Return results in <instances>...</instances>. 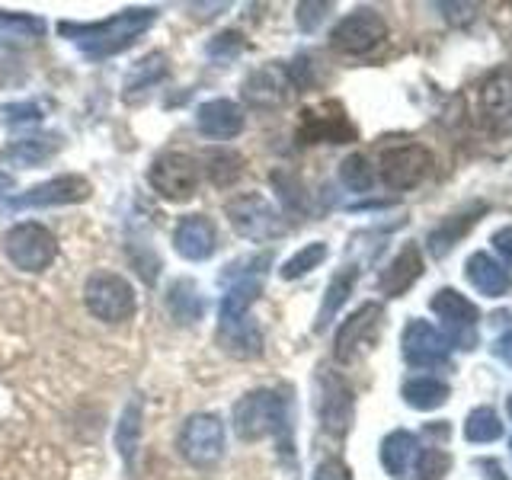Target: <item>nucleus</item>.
I'll return each instance as SVG.
<instances>
[{"instance_id":"obj_23","label":"nucleus","mask_w":512,"mask_h":480,"mask_svg":"<svg viewBox=\"0 0 512 480\" xmlns=\"http://www.w3.org/2000/svg\"><path fill=\"white\" fill-rule=\"evenodd\" d=\"M464 276L477 288L480 295L487 298H503L509 292V272L503 269V263H496L490 253H471L468 266H464Z\"/></svg>"},{"instance_id":"obj_3","label":"nucleus","mask_w":512,"mask_h":480,"mask_svg":"<svg viewBox=\"0 0 512 480\" xmlns=\"http://www.w3.org/2000/svg\"><path fill=\"white\" fill-rule=\"evenodd\" d=\"M4 253L7 260L23 269V272H42L55 263L58 256V240L55 234L39 221H23L13 224V228L4 234Z\"/></svg>"},{"instance_id":"obj_18","label":"nucleus","mask_w":512,"mask_h":480,"mask_svg":"<svg viewBox=\"0 0 512 480\" xmlns=\"http://www.w3.org/2000/svg\"><path fill=\"white\" fill-rule=\"evenodd\" d=\"M196 125L205 138H215V141H231L244 132V109L231 100H208L196 109Z\"/></svg>"},{"instance_id":"obj_38","label":"nucleus","mask_w":512,"mask_h":480,"mask_svg":"<svg viewBox=\"0 0 512 480\" xmlns=\"http://www.w3.org/2000/svg\"><path fill=\"white\" fill-rule=\"evenodd\" d=\"M272 183H276V189H279V199H282L288 208H292V212H298V208L304 205L301 186H298L288 173H276V176H272Z\"/></svg>"},{"instance_id":"obj_15","label":"nucleus","mask_w":512,"mask_h":480,"mask_svg":"<svg viewBox=\"0 0 512 480\" xmlns=\"http://www.w3.org/2000/svg\"><path fill=\"white\" fill-rule=\"evenodd\" d=\"M381 304H375V301H368V304H362V308L356 311V314H349L346 320H343V327H340V333H336V359L340 362H352L359 356V352H365L368 346L375 343V336H378V327H381Z\"/></svg>"},{"instance_id":"obj_32","label":"nucleus","mask_w":512,"mask_h":480,"mask_svg":"<svg viewBox=\"0 0 512 480\" xmlns=\"http://www.w3.org/2000/svg\"><path fill=\"white\" fill-rule=\"evenodd\" d=\"M464 436L468 442H477V445H487V442H496L503 436V423L500 416H496L490 407H477L468 413V423H464Z\"/></svg>"},{"instance_id":"obj_46","label":"nucleus","mask_w":512,"mask_h":480,"mask_svg":"<svg viewBox=\"0 0 512 480\" xmlns=\"http://www.w3.org/2000/svg\"><path fill=\"white\" fill-rule=\"evenodd\" d=\"M506 410H509V416H512V394H509V400H506Z\"/></svg>"},{"instance_id":"obj_19","label":"nucleus","mask_w":512,"mask_h":480,"mask_svg":"<svg viewBox=\"0 0 512 480\" xmlns=\"http://www.w3.org/2000/svg\"><path fill=\"white\" fill-rule=\"evenodd\" d=\"M288 90H292V80H288L285 68H276V64L253 71L244 80V100L250 106H256V109H276V106H282L288 100Z\"/></svg>"},{"instance_id":"obj_8","label":"nucleus","mask_w":512,"mask_h":480,"mask_svg":"<svg viewBox=\"0 0 512 480\" xmlns=\"http://www.w3.org/2000/svg\"><path fill=\"white\" fill-rule=\"evenodd\" d=\"M148 183L154 186L157 196L170 202H186L199 189V160L183 151L160 154L148 170Z\"/></svg>"},{"instance_id":"obj_34","label":"nucleus","mask_w":512,"mask_h":480,"mask_svg":"<svg viewBox=\"0 0 512 480\" xmlns=\"http://www.w3.org/2000/svg\"><path fill=\"white\" fill-rule=\"evenodd\" d=\"M327 244L324 240H314V244H308V247H301L292 260H288L285 266H282V279H298V276H308L311 269H317L320 263L327 260Z\"/></svg>"},{"instance_id":"obj_10","label":"nucleus","mask_w":512,"mask_h":480,"mask_svg":"<svg viewBox=\"0 0 512 480\" xmlns=\"http://www.w3.org/2000/svg\"><path fill=\"white\" fill-rule=\"evenodd\" d=\"M93 186L84 176L68 173V176H55V180L32 186L29 192L20 196H10L7 202H0V212H23V208H48V205H74L90 199Z\"/></svg>"},{"instance_id":"obj_2","label":"nucleus","mask_w":512,"mask_h":480,"mask_svg":"<svg viewBox=\"0 0 512 480\" xmlns=\"http://www.w3.org/2000/svg\"><path fill=\"white\" fill-rule=\"evenodd\" d=\"M292 416H288V397H282L279 391H250L234 404V432L237 439L244 442H256L266 436H279L282 452H288V432H292Z\"/></svg>"},{"instance_id":"obj_4","label":"nucleus","mask_w":512,"mask_h":480,"mask_svg":"<svg viewBox=\"0 0 512 480\" xmlns=\"http://www.w3.org/2000/svg\"><path fill=\"white\" fill-rule=\"evenodd\" d=\"M87 311L103 324H122L135 314V288L119 272H93L84 285Z\"/></svg>"},{"instance_id":"obj_31","label":"nucleus","mask_w":512,"mask_h":480,"mask_svg":"<svg viewBox=\"0 0 512 480\" xmlns=\"http://www.w3.org/2000/svg\"><path fill=\"white\" fill-rule=\"evenodd\" d=\"M244 176V157L234 151H212L208 154V180L218 189L234 186Z\"/></svg>"},{"instance_id":"obj_9","label":"nucleus","mask_w":512,"mask_h":480,"mask_svg":"<svg viewBox=\"0 0 512 480\" xmlns=\"http://www.w3.org/2000/svg\"><path fill=\"white\" fill-rule=\"evenodd\" d=\"M384 39H388V23L381 20V13L368 7L343 16L330 32V45L343 55H368Z\"/></svg>"},{"instance_id":"obj_25","label":"nucleus","mask_w":512,"mask_h":480,"mask_svg":"<svg viewBox=\"0 0 512 480\" xmlns=\"http://www.w3.org/2000/svg\"><path fill=\"white\" fill-rule=\"evenodd\" d=\"M416 455H420V442H416V436L407 429H394L391 436L381 442V464L391 477H404L416 464Z\"/></svg>"},{"instance_id":"obj_20","label":"nucleus","mask_w":512,"mask_h":480,"mask_svg":"<svg viewBox=\"0 0 512 480\" xmlns=\"http://www.w3.org/2000/svg\"><path fill=\"white\" fill-rule=\"evenodd\" d=\"M484 212H487V205H484V202H471L468 208H464V212H455V215L442 218V221L436 224V228L429 231V237H426L429 253L436 256V260H442L445 253H452V247L474 228L477 218L484 215Z\"/></svg>"},{"instance_id":"obj_33","label":"nucleus","mask_w":512,"mask_h":480,"mask_svg":"<svg viewBox=\"0 0 512 480\" xmlns=\"http://www.w3.org/2000/svg\"><path fill=\"white\" fill-rule=\"evenodd\" d=\"M164 77H167V55H164V52H151L148 58L135 64V71H132V74H128L125 90H128V93L148 90V87L160 84Z\"/></svg>"},{"instance_id":"obj_7","label":"nucleus","mask_w":512,"mask_h":480,"mask_svg":"<svg viewBox=\"0 0 512 480\" xmlns=\"http://www.w3.org/2000/svg\"><path fill=\"white\" fill-rule=\"evenodd\" d=\"M224 212H228L231 228L240 237L256 240V244H266V240H276L285 234V221L260 192H244V196L231 199Z\"/></svg>"},{"instance_id":"obj_1","label":"nucleus","mask_w":512,"mask_h":480,"mask_svg":"<svg viewBox=\"0 0 512 480\" xmlns=\"http://www.w3.org/2000/svg\"><path fill=\"white\" fill-rule=\"evenodd\" d=\"M154 20V7H132L100 23H58V32L64 39H71L87 58H112L125 52L128 45H135V39L141 32H148Z\"/></svg>"},{"instance_id":"obj_13","label":"nucleus","mask_w":512,"mask_h":480,"mask_svg":"<svg viewBox=\"0 0 512 480\" xmlns=\"http://www.w3.org/2000/svg\"><path fill=\"white\" fill-rule=\"evenodd\" d=\"M432 170V154L423 144H400L381 154V180L391 189L420 186Z\"/></svg>"},{"instance_id":"obj_21","label":"nucleus","mask_w":512,"mask_h":480,"mask_svg":"<svg viewBox=\"0 0 512 480\" xmlns=\"http://www.w3.org/2000/svg\"><path fill=\"white\" fill-rule=\"evenodd\" d=\"M218 343L224 352L234 359H256L263 352V333L253 324V317H234V320H221L218 324Z\"/></svg>"},{"instance_id":"obj_36","label":"nucleus","mask_w":512,"mask_h":480,"mask_svg":"<svg viewBox=\"0 0 512 480\" xmlns=\"http://www.w3.org/2000/svg\"><path fill=\"white\" fill-rule=\"evenodd\" d=\"M416 477L420 480H442L452 468V458L442 448H420V455H416Z\"/></svg>"},{"instance_id":"obj_41","label":"nucleus","mask_w":512,"mask_h":480,"mask_svg":"<svg viewBox=\"0 0 512 480\" xmlns=\"http://www.w3.org/2000/svg\"><path fill=\"white\" fill-rule=\"evenodd\" d=\"M490 352H493V356L500 359V362H506V365L512 368V330H506V333L496 336L493 346H490Z\"/></svg>"},{"instance_id":"obj_26","label":"nucleus","mask_w":512,"mask_h":480,"mask_svg":"<svg viewBox=\"0 0 512 480\" xmlns=\"http://www.w3.org/2000/svg\"><path fill=\"white\" fill-rule=\"evenodd\" d=\"M356 279H359V269L356 266H346L343 272H336L327 285V295H324V304H320L317 311V320H314V330H327L330 320L340 314V308L346 304V298L352 295V288H356Z\"/></svg>"},{"instance_id":"obj_11","label":"nucleus","mask_w":512,"mask_h":480,"mask_svg":"<svg viewBox=\"0 0 512 480\" xmlns=\"http://www.w3.org/2000/svg\"><path fill=\"white\" fill-rule=\"evenodd\" d=\"M317 413H320V426L336 439H343L352 429L356 397H352V388L336 372H324L317 378Z\"/></svg>"},{"instance_id":"obj_44","label":"nucleus","mask_w":512,"mask_h":480,"mask_svg":"<svg viewBox=\"0 0 512 480\" xmlns=\"http://www.w3.org/2000/svg\"><path fill=\"white\" fill-rule=\"evenodd\" d=\"M480 468L490 471V480H503V468L496 461H480Z\"/></svg>"},{"instance_id":"obj_39","label":"nucleus","mask_w":512,"mask_h":480,"mask_svg":"<svg viewBox=\"0 0 512 480\" xmlns=\"http://www.w3.org/2000/svg\"><path fill=\"white\" fill-rule=\"evenodd\" d=\"M327 10H330V4H298V26L304 29V32H314L317 26H320V20L327 16Z\"/></svg>"},{"instance_id":"obj_24","label":"nucleus","mask_w":512,"mask_h":480,"mask_svg":"<svg viewBox=\"0 0 512 480\" xmlns=\"http://www.w3.org/2000/svg\"><path fill=\"white\" fill-rule=\"evenodd\" d=\"M64 138L58 132H45V135H26V138H16L4 148V160L13 167H36L42 160L55 157L61 151Z\"/></svg>"},{"instance_id":"obj_12","label":"nucleus","mask_w":512,"mask_h":480,"mask_svg":"<svg viewBox=\"0 0 512 480\" xmlns=\"http://www.w3.org/2000/svg\"><path fill=\"white\" fill-rule=\"evenodd\" d=\"M298 141L301 144H346V141H356V125L349 122L346 109L340 103H317L308 106L301 112V122H298Z\"/></svg>"},{"instance_id":"obj_37","label":"nucleus","mask_w":512,"mask_h":480,"mask_svg":"<svg viewBox=\"0 0 512 480\" xmlns=\"http://www.w3.org/2000/svg\"><path fill=\"white\" fill-rule=\"evenodd\" d=\"M205 52L212 61H234L240 52H244V36H240V32H221V36L208 42Z\"/></svg>"},{"instance_id":"obj_17","label":"nucleus","mask_w":512,"mask_h":480,"mask_svg":"<svg viewBox=\"0 0 512 480\" xmlns=\"http://www.w3.org/2000/svg\"><path fill=\"white\" fill-rule=\"evenodd\" d=\"M477 112L490 128H512V74L496 71L477 90Z\"/></svg>"},{"instance_id":"obj_30","label":"nucleus","mask_w":512,"mask_h":480,"mask_svg":"<svg viewBox=\"0 0 512 480\" xmlns=\"http://www.w3.org/2000/svg\"><path fill=\"white\" fill-rule=\"evenodd\" d=\"M45 36V23L32 13H10L0 10V39L13 42H36Z\"/></svg>"},{"instance_id":"obj_42","label":"nucleus","mask_w":512,"mask_h":480,"mask_svg":"<svg viewBox=\"0 0 512 480\" xmlns=\"http://www.w3.org/2000/svg\"><path fill=\"white\" fill-rule=\"evenodd\" d=\"M493 247L512 266V228H500V231H496L493 234Z\"/></svg>"},{"instance_id":"obj_22","label":"nucleus","mask_w":512,"mask_h":480,"mask_svg":"<svg viewBox=\"0 0 512 480\" xmlns=\"http://www.w3.org/2000/svg\"><path fill=\"white\" fill-rule=\"evenodd\" d=\"M420 276H423V256H420V250H416V244H407V247H400V253L388 266L381 269L378 288L388 298H397V295H404Z\"/></svg>"},{"instance_id":"obj_35","label":"nucleus","mask_w":512,"mask_h":480,"mask_svg":"<svg viewBox=\"0 0 512 480\" xmlns=\"http://www.w3.org/2000/svg\"><path fill=\"white\" fill-rule=\"evenodd\" d=\"M340 180L352 192H368V189H372V183H375V170H372V164H368V157L349 154L340 164Z\"/></svg>"},{"instance_id":"obj_5","label":"nucleus","mask_w":512,"mask_h":480,"mask_svg":"<svg viewBox=\"0 0 512 480\" xmlns=\"http://www.w3.org/2000/svg\"><path fill=\"white\" fill-rule=\"evenodd\" d=\"M180 455L192 468H215L224 458V423L215 413H192L180 429Z\"/></svg>"},{"instance_id":"obj_27","label":"nucleus","mask_w":512,"mask_h":480,"mask_svg":"<svg viewBox=\"0 0 512 480\" xmlns=\"http://www.w3.org/2000/svg\"><path fill=\"white\" fill-rule=\"evenodd\" d=\"M167 308L176 317V324H196V320H202V314H205V301H202L196 285H192L189 279H180V282L170 285Z\"/></svg>"},{"instance_id":"obj_6","label":"nucleus","mask_w":512,"mask_h":480,"mask_svg":"<svg viewBox=\"0 0 512 480\" xmlns=\"http://www.w3.org/2000/svg\"><path fill=\"white\" fill-rule=\"evenodd\" d=\"M429 308L442 320V333L448 336L452 349H474L477 346L480 311H477L474 301H468L461 292H455V288H439V292L429 298Z\"/></svg>"},{"instance_id":"obj_14","label":"nucleus","mask_w":512,"mask_h":480,"mask_svg":"<svg viewBox=\"0 0 512 480\" xmlns=\"http://www.w3.org/2000/svg\"><path fill=\"white\" fill-rule=\"evenodd\" d=\"M404 359L416 368H442L452 356V343L442 330H436L429 320L413 317L404 327Z\"/></svg>"},{"instance_id":"obj_28","label":"nucleus","mask_w":512,"mask_h":480,"mask_svg":"<svg viewBox=\"0 0 512 480\" xmlns=\"http://www.w3.org/2000/svg\"><path fill=\"white\" fill-rule=\"evenodd\" d=\"M141 423H144V410H141V400L132 397L125 404L122 416H119V426H116V448L125 461H132L138 452V442H141Z\"/></svg>"},{"instance_id":"obj_16","label":"nucleus","mask_w":512,"mask_h":480,"mask_svg":"<svg viewBox=\"0 0 512 480\" xmlns=\"http://www.w3.org/2000/svg\"><path fill=\"white\" fill-rule=\"evenodd\" d=\"M173 247L189 263L208 260V256H212L215 247H218V228H215V221L208 218V215H186L180 224H176Z\"/></svg>"},{"instance_id":"obj_45","label":"nucleus","mask_w":512,"mask_h":480,"mask_svg":"<svg viewBox=\"0 0 512 480\" xmlns=\"http://www.w3.org/2000/svg\"><path fill=\"white\" fill-rule=\"evenodd\" d=\"M13 189V176L0 170V192H10Z\"/></svg>"},{"instance_id":"obj_29","label":"nucleus","mask_w":512,"mask_h":480,"mask_svg":"<svg viewBox=\"0 0 512 480\" xmlns=\"http://www.w3.org/2000/svg\"><path fill=\"white\" fill-rule=\"evenodd\" d=\"M448 384L439 378H410L404 384V400L413 410H436L448 400Z\"/></svg>"},{"instance_id":"obj_43","label":"nucleus","mask_w":512,"mask_h":480,"mask_svg":"<svg viewBox=\"0 0 512 480\" xmlns=\"http://www.w3.org/2000/svg\"><path fill=\"white\" fill-rule=\"evenodd\" d=\"M4 112H13L7 116V122H29V119H39V106H10Z\"/></svg>"},{"instance_id":"obj_40","label":"nucleus","mask_w":512,"mask_h":480,"mask_svg":"<svg viewBox=\"0 0 512 480\" xmlns=\"http://www.w3.org/2000/svg\"><path fill=\"white\" fill-rule=\"evenodd\" d=\"M314 480H352V471L346 468L340 458H327V461L317 464Z\"/></svg>"}]
</instances>
